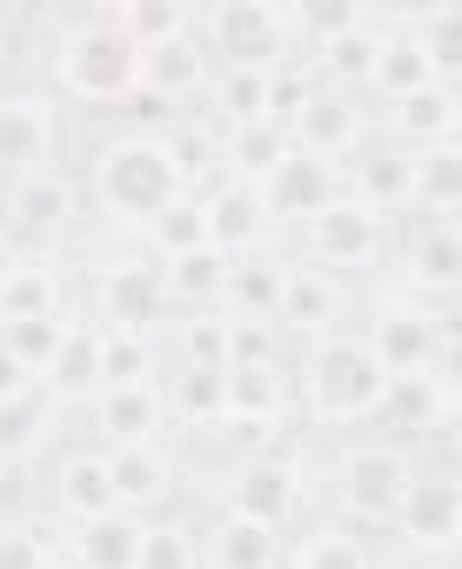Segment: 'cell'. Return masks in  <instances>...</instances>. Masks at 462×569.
Here are the masks:
<instances>
[{
  "instance_id": "1",
  "label": "cell",
  "mask_w": 462,
  "mask_h": 569,
  "mask_svg": "<svg viewBox=\"0 0 462 569\" xmlns=\"http://www.w3.org/2000/svg\"><path fill=\"white\" fill-rule=\"evenodd\" d=\"M54 81L68 101H94V108H121L141 88V48L114 28L108 8L74 14L68 34L54 41Z\"/></svg>"
},
{
  "instance_id": "2",
  "label": "cell",
  "mask_w": 462,
  "mask_h": 569,
  "mask_svg": "<svg viewBox=\"0 0 462 569\" xmlns=\"http://www.w3.org/2000/svg\"><path fill=\"white\" fill-rule=\"evenodd\" d=\"M94 201L114 221H128V228H141L168 201H181V174L168 161V141L148 134V128H128V134L101 141V154H94Z\"/></svg>"
},
{
  "instance_id": "3",
  "label": "cell",
  "mask_w": 462,
  "mask_h": 569,
  "mask_svg": "<svg viewBox=\"0 0 462 569\" xmlns=\"http://www.w3.org/2000/svg\"><path fill=\"white\" fill-rule=\"evenodd\" d=\"M382 389H389V376L375 369V356L362 349V336H329V342H315L309 362H302V402H309V416L329 422V429L375 422Z\"/></svg>"
},
{
  "instance_id": "4",
  "label": "cell",
  "mask_w": 462,
  "mask_h": 569,
  "mask_svg": "<svg viewBox=\"0 0 462 569\" xmlns=\"http://www.w3.org/2000/svg\"><path fill=\"white\" fill-rule=\"evenodd\" d=\"M194 34L214 54V68H282L302 54L289 8L275 0H214L208 14H194Z\"/></svg>"
},
{
  "instance_id": "5",
  "label": "cell",
  "mask_w": 462,
  "mask_h": 569,
  "mask_svg": "<svg viewBox=\"0 0 462 569\" xmlns=\"http://www.w3.org/2000/svg\"><path fill=\"white\" fill-rule=\"evenodd\" d=\"M362 349L375 356V369L389 382L395 376H449V316L442 309H422L409 296H382L375 316H369Z\"/></svg>"
},
{
  "instance_id": "6",
  "label": "cell",
  "mask_w": 462,
  "mask_h": 569,
  "mask_svg": "<svg viewBox=\"0 0 462 569\" xmlns=\"http://www.w3.org/2000/svg\"><path fill=\"white\" fill-rule=\"evenodd\" d=\"M94 309H101V329H121V336H141L168 322L174 296H168V274L154 254H108L94 268Z\"/></svg>"
},
{
  "instance_id": "7",
  "label": "cell",
  "mask_w": 462,
  "mask_h": 569,
  "mask_svg": "<svg viewBox=\"0 0 462 569\" xmlns=\"http://www.w3.org/2000/svg\"><path fill=\"white\" fill-rule=\"evenodd\" d=\"M409 476H415V456L402 442H355L335 456V502L355 522H389Z\"/></svg>"
},
{
  "instance_id": "8",
  "label": "cell",
  "mask_w": 462,
  "mask_h": 569,
  "mask_svg": "<svg viewBox=\"0 0 462 569\" xmlns=\"http://www.w3.org/2000/svg\"><path fill=\"white\" fill-rule=\"evenodd\" d=\"M302 502H309V476H302L295 456H249L235 476H228V489H221L228 516H242L255 529H275V536L302 516Z\"/></svg>"
},
{
  "instance_id": "9",
  "label": "cell",
  "mask_w": 462,
  "mask_h": 569,
  "mask_svg": "<svg viewBox=\"0 0 462 569\" xmlns=\"http://www.w3.org/2000/svg\"><path fill=\"white\" fill-rule=\"evenodd\" d=\"M389 529H395V542L409 556H449L455 536H462V482L449 469H415L395 516H389Z\"/></svg>"
},
{
  "instance_id": "10",
  "label": "cell",
  "mask_w": 462,
  "mask_h": 569,
  "mask_svg": "<svg viewBox=\"0 0 462 569\" xmlns=\"http://www.w3.org/2000/svg\"><path fill=\"white\" fill-rule=\"evenodd\" d=\"M54 148H61V108L41 88H8L0 94V174L8 181L48 174Z\"/></svg>"
},
{
  "instance_id": "11",
  "label": "cell",
  "mask_w": 462,
  "mask_h": 569,
  "mask_svg": "<svg viewBox=\"0 0 462 569\" xmlns=\"http://www.w3.org/2000/svg\"><path fill=\"white\" fill-rule=\"evenodd\" d=\"M255 201L269 214V228H302L315 221L329 201H342V168L335 161H315L302 148H289V161H275L262 181H255Z\"/></svg>"
},
{
  "instance_id": "12",
  "label": "cell",
  "mask_w": 462,
  "mask_h": 569,
  "mask_svg": "<svg viewBox=\"0 0 462 569\" xmlns=\"http://www.w3.org/2000/svg\"><path fill=\"white\" fill-rule=\"evenodd\" d=\"M302 248H309V268H322V274L369 268V261L389 248V221L342 194V201H329L315 221H302Z\"/></svg>"
},
{
  "instance_id": "13",
  "label": "cell",
  "mask_w": 462,
  "mask_h": 569,
  "mask_svg": "<svg viewBox=\"0 0 462 569\" xmlns=\"http://www.w3.org/2000/svg\"><path fill=\"white\" fill-rule=\"evenodd\" d=\"M455 289H462V241H455L449 221H422L395 248V296H409L422 309H442Z\"/></svg>"
},
{
  "instance_id": "14",
  "label": "cell",
  "mask_w": 462,
  "mask_h": 569,
  "mask_svg": "<svg viewBox=\"0 0 462 569\" xmlns=\"http://www.w3.org/2000/svg\"><path fill=\"white\" fill-rule=\"evenodd\" d=\"M74 221H81V188H74L61 168L14 181V208H8V234H14V248L48 254L61 234H74Z\"/></svg>"
},
{
  "instance_id": "15",
  "label": "cell",
  "mask_w": 462,
  "mask_h": 569,
  "mask_svg": "<svg viewBox=\"0 0 462 569\" xmlns=\"http://www.w3.org/2000/svg\"><path fill=\"white\" fill-rule=\"evenodd\" d=\"M342 322V274H322L309 261H289L282 274V302H275V336L282 342H329Z\"/></svg>"
},
{
  "instance_id": "16",
  "label": "cell",
  "mask_w": 462,
  "mask_h": 569,
  "mask_svg": "<svg viewBox=\"0 0 462 569\" xmlns=\"http://www.w3.org/2000/svg\"><path fill=\"white\" fill-rule=\"evenodd\" d=\"M289 134H295V148L302 154H315V161H349L362 141H369V121H362V108H355V94H342V88H315L309 101H302V114L289 121Z\"/></svg>"
},
{
  "instance_id": "17",
  "label": "cell",
  "mask_w": 462,
  "mask_h": 569,
  "mask_svg": "<svg viewBox=\"0 0 462 569\" xmlns=\"http://www.w3.org/2000/svg\"><path fill=\"white\" fill-rule=\"evenodd\" d=\"M94 429L108 449H148L168 429V396L154 382H108L94 396Z\"/></svg>"
},
{
  "instance_id": "18",
  "label": "cell",
  "mask_w": 462,
  "mask_h": 569,
  "mask_svg": "<svg viewBox=\"0 0 462 569\" xmlns=\"http://www.w3.org/2000/svg\"><path fill=\"white\" fill-rule=\"evenodd\" d=\"M108 482H114V509L121 516L154 522V509L174 496V462H168L161 442H148V449H108Z\"/></svg>"
},
{
  "instance_id": "19",
  "label": "cell",
  "mask_w": 462,
  "mask_h": 569,
  "mask_svg": "<svg viewBox=\"0 0 462 569\" xmlns=\"http://www.w3.org/2000/svg\"><path fill=\"white\" fill-rule=\"evenodd\" d=\"M282 274H289V261L269 254V248L235 254V261H228V281H221V316L228 322H275Z\"/></svg>"
},
{
  "instance_id": "20",
  "label": "cell",
  "mask_w": 462,
  "mask_h": 569,
  "mask_svg": "<svg viewBox=\"0 0 462 569\" xmlns=\"http://www.w3.org/2000/svg\"><path fill=\"white\" fill-rule=\"evenodd\" d=\"M54 409H74V402H94L101 396V329L94 322H68V336H61V349H54V362H48V376L34 382Z\"/></svg>"
},
{
  "instance_id": "21",
  "label": "cell",
  "mask_w": 462,
  "mask_h": 569,
  "mask_svg": "<svg viewBox=\"0 0 462 569\" xmlns=\"http://www.w3.org/2000/svg\"><path fill=\"white\" fill-rule=\"evenodd\" d=\"M455 121H462V94H455L449 81H429V88L389 101V134H395V148H409V154L455 141Z\"/></svg>"
},
{
  "instance_id": "22",
  "label": "cell",
  "mask_w": 462,
  "mask_h": 569,
  "mask_svg": "<svg viewBox=\"0 0 462 569\" xmlns=\"http://www.w3.org/2000/svg\"><path fill=\"white\" fill-rule=\"evenodd\" d=\"M342 194L362 201L369 214H395L409 208V148H355L342 161Z\"/></svg>"
},
{
  "instance_id": "23",
  "label": "cell",
  "mask_w": 462,
  "mask_h": 569,
  "mask_svg": "<svg viewBox=\"0 0 462 569\" xmlns=\"http://www.w3.org/2000/svg\"><path fill=\"white\" fill-rule=\"evenodd\" d=\"M201 221H208V241L221 254H249V248L269 241V214H262V201H255L249 181H214L201 194Z\"/></svg>"
},
{
  "instance_id": "24",
  "label": "cell",
  "mask_w": 462,
  "mask_h": 569,
  "mask_svg": "<svg viewBox=\"0 0 462 569\" xmlns=\"http://www.w3.org/2000/svg\"><path fill=\"white\" fill-rule=\"evenodd\" d=\"M34 316H68V281L54 254L21 248V261L0 281V322H34Z\"/></svg>"
},
{
  "instance_id": "25",
  "label": "cell",
  "mask_w": 462,
  "mask_h": 569,
  "mask_svg": "<svg viewBox=\"0 0 462 569\" xmlns=\"http://www.w3.org/2000/svg\"><path fill=\"white\" fill-rule=\"evenodd\" d=\"M221 396H228L221 429H249L262 442V436H275V422L289 409V376L282 369H221Z\"/></svg>"
},
{
  "instance_id": "26",
  "label": "cell",
  "mask_w": 462,
  "mask_h": 569,
  "mask_svg": "<svg viewBox=\"0 0 462 569\" xmlns=\"http://www.w3.org/2000/svg\"><path fill=\"white\" fill-rule=\"evenodd\" d=\"M208 81H214V54L201 48V34H181V41H168V48H148V54H141V88H148V94H161L168 108H174V101L208 94Z\"/></svg>"
},
{
  "instance_id": "27",
  "label": "cell",
  "mask_w": 462,
  "mask_h": 569,
  "mask_svg": "<svg viewBox=\"0 0 462 569\" xmlns=\"http://www.w3.org/2000/svg\"><path fill=\"white\" fill-rule=\"evenodd\" d=\"M382 21V48H375V68H369V94L375 101H402V94H415V88H429L435 81V68H429V54L415 48V34L402 28V14H375Z\"/></svg>"
},
{
  "instance_id": "28",
  "label": "cell",
  "mask_w": 462,
  "mask_h": 569,
  "mask_svg": "<svg viewBox=\"0 0 462 569\" xmlns=\"http://www.w3.org/2000/svg\"><path fill=\"white\" fill-rule=\"evenodd\" d=\"M194 542H201V562L208 569H282V536L275 529H255L242 516H228V509Z\"/></svg>"
},
{
  "instance_id": "29",
  "label": "cell",
  "mask_w": 462,
  "mask_h": 569,
  "mask_svg": "<svg viewBox=\"0 0 462 569\" xmlns=\"http://www.w3.org/2000/svg\"><path fill=\"white\" fill-rule=\"evenodd\" d=\"M74 569H134L141 556V516H94V522H68V549H61Z\"/></svg>"
},
{
  "instance_id": "30",
  "label": "cell",
  "mask_w": 462,
  "mask_h": 569,
  "mask_svg": "<svg viewBox=\"0 0 462 569\" xmlns=\"http://www.w3.org/2000/svg\"><path fill=\"white\" fill-rule=\"evenodd\" d=\"M395 436H409V442H422L429 429H442L449 422V376H395L389 389H382V409H375Z\"/></svg>"
},
{
  "instance_id": "31",
  "label": "cell",
  "mask_w": 462,
  "mask_h": 569,
  "mask_svg": "<svg viewBox=\"0 0 462 569\" xmlns=\"http://www.w3.org/2000/svg\"><path fill=\"white\" fill-rule=\"evenodd\" d=\"M409 208L429 214V221H449L462 208V148L455 141L409 154Z\"/></svg>"
},
{
  "instance_id": "32",
  "label": "cell",
  "mask_w": 462,
  "mask_h": 569,
  "mask_svg": "<svg viewBox=\"0 0 462 569\" xmlns=\"http://www.w3.org/2000/svg\"><path fill=\"white\" fill-rule=\"evenodd\" d=\"M54 509H61L68 522H94V516L114 509L108 449H74V456H61V469H54Z\"/></svg>"
},
{
  "instance_id": "33",
  "label": "cell",
  "mask_w": 462,
  "mask_h": 569,
  "mask_svg": "<svg viewBox=\"0 0 462 569\" xmlns=\"http://www.w3.org/2000/svg\"><path fill=\"white\" fill-rule=\"evenodd\" d=\"M221 134V181H262L275 161H289L295 134L282 121H249V128H214Z\"/></svg>"
},
{
  "instance_id": "34",
  "label": "cell",
  "mask_w": 462,
  "mask_h": 569,
  "mask_svg": "<svg viewBox=\"0 0 462 569\" xmlns=\"http://www.w3.org/2000/svg\"><path fill=\"white\" fill-rule=\"evenodd\" d=\"M228 261H235V254H221L214 241H208V248H188V254H174V261H161L168 296H174L181 309L221 316V281H228Z\"/></svg>"
},
{
  "instance_id": "35",
  "label": "cell",
  "mask_w": 462,
  "mask_h": 569,
  "mask_svg": "<svg viewBox=\"0 0 462 569\" xmlns=\"http://www.w3.org/2000/svg\"><path fill=\"white\" fill-rule=\"evenodd\" d=\"M208 114H214V128L275 121V114H269V68H214V81H208Z\"/></svg>"
},
{
  "instance_id": "36",
  "label": "cell",
  "mask_w": 462,
  "mask_h": 569,
  "mask_svg": "<svg viewBox=\"0 0 462 569\" xmlns=\"http://www.w3.org/2000/svg\"><path fill=\"white\" fill-rule=\"evenodd\" d=\"M114 28L148 54V48H168V41H181V34H194V14L188 8H174V0H114Z\"/></svg>"
},
{
  "instance_id": "37",
  "label": "cell",
  "mask_w": 462,
  "mask_h": 569,
  "mask_svg": "<svg viewBox=\"0 0 462 569\" xmlns=\"http://www.w3.org/2000/svg\"><path fill=\"white\" fill-rule=\"evenodd\" d=\"M188 248H208L201 194H181V201H168L154 221H141V254H154V261H174V254H188Z\"/></svg>"
},
{
  "instance_id": "38",
  "label": "cell",
  "mask_w": 462,
  "mask_h": 569,
  "mask_svg": "<svg viewBox=\"0 0 462 569\" xmlns=\"http://www.w3.org/2000/svg\"><path fill=\"white\" fill-rule=\"evenodd\" d=\"M289 569H375V556H369V542L349 522H315L289 549Z\"/></svg>"
},
{
  "instance_id": "39",
  "label": "cell",
  "mask_w": 462,
  "mask_h": 569,
  "mask_svg": "<svg viewBox=\"0 0 462 569\" xmlns=\"http://www.w3.org/2000/svg\"><path fill=\"white\" fill-rule=\"evenodd\" d=\"M168 396V416H181L188 429H221L228 422V396H221V369H181Z\"/></svg>"
},
{
  "instance_id": "40",
  "label": "cell",
  "mask_w": 462,
  "mask_h": 569,
  "mask_svg": "<svg viewBox=\"0 0 462 569\" xmlns=\"http://www.w3.org/2000/svg\"><path fill=\"white\" fill-rule=\"evenodd\" d=\"M61 336H68V316H34V322H0V349H8L34 382L48 376V362H54V349H61Z\"/></svg>"
},
{
  "instance_id": "41",
  "label": "cell",
  "mask_w": 462,
  "mask_h": 569,
  "mask_svg": "<svg viewBox=\"0 0 462 569\" xmlns=\"http://www.w3.org/2000/svg\"><path fill=\"white\" fill-rule=\"evenodd\" d=\"M48 416H54V402H48L41 389H28V396H14V402H0V462L28 456V449L48 436Z\"/></svg>"
},
{
  "instance_id": "42",
  "label": "cell",
  "mask_w": 462,
  "mask_h": 569,
  "mask_svg": "<svg viewBox=\"0 0 462 569\" xmlns=\"http://www.w3.org/2000/svg\"><path fill=\"white\" fill-rule=\"evenodd\" d=\"M134 569H201V542L188 522H141V556Z\"/></svg>"
},
{
  "instance_id": "43",
  "label": "cell",
  "mask_w": 462,
  "mask_h": 569,
  "mask_svg": "<svg viewBox=\"0 0 462 569\" xmlns=\"http://www.w3.org/2000/svg\"><path fill=\"white\" fill-rule=\"evenodd\" d=\"M228 322V316H221ZM228 369H282L275 322H228Z\"/></svg>"
},
{
  "instance_id": "44",
  "label": "cell",
  "mask_w": 462,
  "mask_h": 569,
  "mask_svg": "<svg viewBox=\"0 0 462 569\" xmlns=\"http://www.w3.org/2000/svg\"><path fill=\"white\" fill-rule=\"evenodd\" d=\"M101 329V322H94ZM108 382H154V362H148V342L141 336H121V329H101V389Z\"/></svg>"
},
{
  "instance_id": "45",
  "label": "cell",
  "mask_w": 462,
  "mask_h": 569,
  "mask_svg": "<svg viewBox=\"0 0 462 569\" xmlns=\"http://www.w3.org/2000/svg\"><path fill=\"white\" fill-rule=\"evenodd\" d=\"M181 369H228V322L221 316H194L181 329Z\"/></svg>"
},
{
  "instance_id": "46",
  "label": "cell",
  "mask_w": 462,
  "mask_h": 569,
  "mask_svg": "<svg viewBox=\"0 0 462 569\" xmlns=\"http://www.w3.org/2000/svg\"><path fill=\"white\" fill-rule=\"evenodd\" d=\"M48 562V542L34 529H0V569H41Z\"/></svg>"
},
{
  "instance_id": "47",
  "label": "cell",
  "mask_w": 462,
  "mask_h": 569,
  "mask_svg": "<svg viewBox=\"0 0 462 569\" xmlns=\"http://www.w3.org/2000/svg\"><path fill=\"white\" fill-rule=\"evenodd\" d=\"M28 389H34V376H28L8 349H0V402H14V396H28Z\"/></svg>"
},
{
  "instance_id": "48",
  "label": "cell",
  "mask_w": 462,
  "mask_h": 569,
  "mask_svg": "<svg viewBox=\"0 0 462 569\" xmlns=\"http://www.w3.org/2000/svg\"><path fill=\"white\" fill-rule=\"evenodd\" d=\"M14 261H21V248H14V234H8V228H0V281H8V268H14Z\"/></svg>"
},
{
  "instance_id": "49",
  "label": "cell",
  "mask_w": 462,
  "mask_h": 569,
  "mask_svg": "<svg viewBox=\"0 0 462 569\" xmlns=\"http://www.w3.org/2000/svg\"><path fill=\"white\" fill-rule=\"evenodd\" d=\"M41 569H74V562H68L61 549H48V562H41Z\"/></svg>"
},
{
  "instance_id": "50",
  "label": "cell",
  "mask_w": 462,
  "mask_h": 569,
  "mask_svg": "<svg viewBox=\"0 0 462 569\" xmlns=\"http://www.w3.org/2000/svg\"><path fill=\"white\" fill-rule=\"evenodd\" d=\"M0 68H8V28H0Z\"/></svg>"
},
{
  "instance_id": "51",
  "label": "cell",
  "mask_w": 462,
  "mask_h": 569,
  "mask_svg": "<svg viewBox=\"0 0 462 569\" xmlns=\"http://www.w3.org/2000/svg\"><path fill=\"white\" fill-rule=\"evenodd\" d=\"M0 469H8V462H0Z\"/></svg>"
}]
</instances>
